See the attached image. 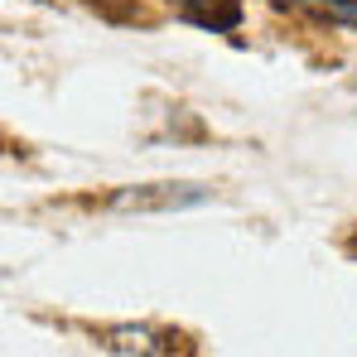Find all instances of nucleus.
<instances>
[{"instance_id": "obj_1", "label": "nucleus", "mask_w": 357, "mask_h": 357, "mask_svg": "<svg viewBox=\"0 0 357 357\" xmlns=\"http://www.w3.org/2000/svg\"><path fill=\"white\" fill-rule=\"evenodd\" d=\"M203 198H208L203 183H140V188H121L112 208L116 213H174V208H193Z\"/></svg>"}, {"instance_id": "obj_2", "label": "nucleus", "mask_w": 357, "mask_h": 357, "mask_svg": "<svg viewBox=\"0 0 357 357\" xmlns=\"http://www.w3.org/2000/svg\"><path fill=\"white\" fill-rule=\"evenodd\" d=\"M107 348L116 357H174V343L160 338V333H150V328H112Z\"/></svg>"}, {"instance_id": "obj_3", "label": "nucleus", "mask_w": 357, "mask_h": 357, "mask_svg": "<svg viewBox=\"0 0 357 357\" xmlns=\"http://www.w3.org/2000/svg\"><path fill=\"white\" fill-rule=\"evenodd\" d=\"M178 15L208 24V29H232L241 20V0H174Z\"/></svg>"}, {"instance_id": "obj_4", "label": "nucleus", "mask_w": 357, "mask_h": 357, "mask_svg": "<svg viewBox=\"0 0 357 357\" xmlns=\"http://www.w3.org/2000/svg\"><path fill=\"white\" fill-rule=\"evenodd\" d=\"M285 5L314 10V15H324V20H333V24H348V29H357V0H285Z\"/></svg>"}]
</instances>
